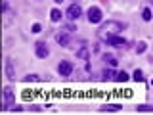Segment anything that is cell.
Instances as JSON below:
<instances>
[{
  "label": "cell",
  "instance_id": "1",
  "mask_svg": "<svg viewBox=\"0 0 153 115\" xmlns=\"http://www.w3.org/2000/svg\"><path fill=\"white\" fill-rule=\"evenodd\" d=\"M123 29H124V23H119V21H113V19H107L105 23H100V27H98V37L102 38V40H107L109 37L119 35Z\"/></svg>",
  "mask_w": 153,
  "mask_h": 115
},
{
  "label": "cell",
  "instance_id": "2",
  "mask_svg": "<svg viewBox=\"0 0 153 115\" xmlns=\"http://www.w3.org/2000/svg\"><path fill=\"white\" fill-rule=\"evenodd\" d=\"M102 19H103V13H102V10H100L98 6H90L88 8V21L90 23L100 25V23H102Z\"/></svg>",
  "mask_w": 153,
  "mask_h": 115
},
{
  "label": "cell",
  "instance_id": "3",
  "mask_svg": "<svg viewBox=\"0 0 153 115\" xmlns=\"http://www.w3.org/2000/svg\"><path fill=\"white\" fill-rule=\"evenodd\" d=\"M57 73H59L61 77H69L71 73H73V63L67 60H61L59 63H57Z\"/></svg>",
  "mask_w": 153,
  "mask_h": 115
},
{
  "label": "cell",
  "instance_id": "4",
  "mask_svg": "<svg viewBox=\"0 0 153 115\" xmlns=\"http://www.w3.org/2000/svg\"><path fill=\"white\" fill-rule=\"evenodd\" d=\"M35 54H36V58H40V60H44V58H48L50 56V50H48V44L46 42H36L35 44Z\"/></svg>",
  "mask_w": 153,
  "mask_h": 115
},
{
  "label": "cell",
  "instance_id": "5",
  "mask_svg": "<svg viewBox=\"0 0 153 115\" xmlns=\"http://www.w3.org/2000/svg\"><path fill=\"white\" fill-rule=\"evenodd\" d=\"M80 16H82V8H80L79 4H71L69 10H67V17L75 21V19H79Z\"/></svg>",
  "mask_w": 153,
  "mask_h": 115
},
{
  "label": "cell",
  "instance_id": "6",
  "mask_svg": "<svg viewBox=\"0 0 153 115\" xmlns=\"http://www.w3.org/2000/svg\"><path fill=\"white\" fill-rule=\"evenodd\" d=\"M56 42H57V44H61V46H69L71 35H69V33H65V31H59L56 35Z\"/></svg>",
  "mask_w": 153,
  "mask_h": 115
},
{
  "label": "cell",
  "instance_id": "7",
  "mask_svg": "<svg viewBox=\"0 0 153 115\" xmlns=\"http://www.w3.org/2000/svg\"><path fill=\"white\" fill-rule=\"evenodd\" d=\"M105 42H107V44H111V46H124V44H126L124 37H121V35H113V37H109Z\"/></svg>",
  "mask_w": 153,
  "mask_h": 115
},
{
  "label": "cell",
  "instance_id": "8",
  "mask_svg": "<svg viewBox=\"0 0 153 115\" xmlns=\"http://www.w3.org/2000/svg\"><path fill=\"white\" fill-rule=\"evenodd\" d=\"M16 100V96H13V92H12V88L10 86H6L4 88V109H8V105Z\"/></svg>",
  "mask_w": 153,
  "mask_h": 115
},
{
  "label": "cell",
  "instance_id": "9",
  "mask_svg": "<svg viewBox=\"0 0 153 115\" xmlns=\"http://www.w3.org/2000/svg\"><path fill=\"white\" fill-rule=\"evenodd\" d=\"M6 75H8L10 81L16 79V71H13V65H12V60H10V58H6Z\"/></svg>",
  "mask_w": 153,
  "mask_h": 115
},
{
  "label": "cell",
  "instance_id": "10",
  "mask_svg": "<svg viewBox=\"0 0 153 115\" xmlns=\"http://www.w3.org/2000/svg\"><path fill=\"white\" fill-rule=\"evenodd\" d=\"M61 17H63V13H61V10H57V8H54L50 12V19L54 23H57V21H61Z\"/></svg>",
  "mask_w": 153,
  "mask_h": 115
},
{
  "label": "cell",
  "instance_id": "11",
  "mask_svg": "<svg viewBox=\"0 0 153 115\" xmlns=\"http://www.w3.org/2000/svg\"><path fill=\"white\" fill-rule=\"evenodd\" d=\"M119 109H121V105L119 104H109V105H102V109H100V111H103V113H107V111H119Z\"/></svg>",
  "mask_w": 153,
  "mask_h": 115
},
{
  "label": "cell",
  "instance_id": "12",
  "mask_svg": "<svg viewBox=\"0 0 153 115\" xmlns=\"http://www.w3.org/2000/svg\"><path fill=\"white\" fill-rule=\"evenodd\" d=\"M128 79H130V77H128V73H126V71H119V73H117V77H115V81H117V83H126Z\"/></svg>",
  "mask_w": 153,
  "mask_h": 115
},
{
  "label": "cell",
  "instance_id": "13",
  "mask_svg": "<svg viewBox=\"0 0 153 115\" xmlns=\"http://www.w3.org/2000/svg\"><path fill=\"white\" fill-rule=\"evenodd\" d=\"M102 77H103V79L105 81H115V77H117V73H115V71L113 69H103V73H102Z\"/></svg>",
  "mask_w": 153,
  "mask_h": 115
},
{
  "label": "cell",
  "instance_id": "14",
  "mask_svg": "<svg viewBox=\"0 0 153 115\" xmlns=\"http://www.w3.org/2000/svg\"><path fill=\"white\" fill-rule=\"evenodd\" d=\"M88 56H90V50H88L86 46L79 48V52H76V58H82V60H88Z\"/></svg>",
  "mask_w": 153,
  "mask_h": 115
},
{
  "label": "cell",
  "instance_id": "15",
  "mask_svg": "<svg viewBox=\"0 0 153 115\" xmlns=\"http://www.w3.org/2000/svg\"><path fill=\"white\" fill-rule=\"evenodd\" d=\"M142 19H143V21H151V19H153V12H151L149 8H143V12H142Z\"/></svg>",
  "mask_w": 153,
  "mask_h": 115
},
{
  "label": "cell",
  "instance_id": "16",
  "mask_svg": "<svg viewBox=\"0 0 153 115\" xmlns=\"http://www.w3.org/2000/svg\"><path fill=\"white\" fill-rule=\"evenodd\" d=\"M23 83H40V77L38 75H25Z\"/></svg>",
  "mask_w": 153,
  "mask_h": 115
},
{
  "label": "cell",
  "instance_id": "17",
  "mask_svg": "<svg viewBox=\"0 0 153 115\" xmlns=\"http://www.w3.org/2000/svg\"><path fill=\"white\" fill-rule=\"evenodd\" d=\"M146 48H147V44H146L143 40H140V42L136 44V54H143V52H146Z\"/></svg>",
  "mask_w": 153,
  "mask_h": 115
},
{
  "label": "cell",
  "instance_id": "18",
  "mask_svg": "<svg viewBox=\"0 0 153 115\" xmlns=\"http://www.w3.org/2000/svg\"><path fill=\"white\" fill-rule=\"evenodd\" d=\"M103 60H105V61H109V65H111V67H117V60H115L111 54H105V56H103Z\"/></svg>",
  "mask_w": 153,
  "mask_h": 115
},
{
  "label": "cell",
  "instance_id": "19",
  "mask_svg": "<svg viewBox=\"0 0 153 115\" xmlns=\"http://www.w3.org/2000/svg\"><path fill=\"white\" fill-rule=\"evenodd\" d=\"M134 81H136V83H142V81H143V73H142V71L140 69H136V71H134Z\"/></svg>",
  "mask_w": 153,
  "mask_h": 115
},
{
  "label": "cell",
  "instance_id": "20",
  "mask_svg": "<svg viewBox=\"0 0 153 115\" xmlns=\"http://www.w3.org/2000/svg\"><path fill=\"white\" fill-rule=\"evenodd\" d=\"M136 111H153V108L151 105H138Z\"/></svg>",
  "mask_w": 153,
  "mask_h": 115
},
{
  "label": "cell",
  "instance_id": "21",
  "mask_svg": "<svg viewBox=\"0 0 153 115\" xmlns=\"http://www.w3.org/2000/svg\"><path fill=\"white\" fill-rule=\"evenodd\" d=\"M31 31H33V33H40V31H42V25H40V23H35V25L31 27Z\"/></svg>",
  "mask_w": 153,
  "mask_h": 115
},
{
  "label": "cell",
  "instance_id": "22",
  "mask_svg": "<svg viewBox=\"0 0 153 115\" xmlns=\"http://www.w3.org/2000/svg\"><path fill=\"white\" fill-rule=\"evenodd\" d=\"M12 111H13V113H21V105H13Z\"/></svg>",
  "mask_w": 153,
  "mask_h": 115
},
{
  "label": "cell",
  "instance_id": "23",
  "mask_svg": "<svg viewBox=\"0 0 153 115\" xmlns=\"http://www.w3.org/2000/svg\"><path fill=\"white\" fill-rule=\"evenodd\" d=\"M149 83H151V86H153V79H151V81H149Z\"/></svg>",
  "mask_w": 153,
  "mask_h": 115
},
{
  "label": "cell",
  "instance_id": "24",
  "mask_svg": "<svg viewBox=\"0 0 153 115\" xmlns=\"http://www.w3.org/2000/svg\"><path fill=\"white\" fill-rule=\"evenodd\" d=\"M56 2H63V0H56Z\"/></svg>",
  "mask_w": 153,
  "mask_h": 115
}]
</instances>
